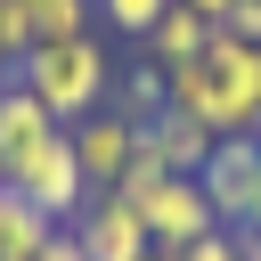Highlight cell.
I'll list each match as a JSON object with an SVG mask.
<instances>
[{
	"label": "cell",
	"mask_w": 261,
	"mask_h": 261,
	"mask_svg": "<svg viewBox=\"0 0 261 261\" xmlns=\"http://www.w3.org/2000/svg\"><path fill=\"white\" fill-rule=\"evenodd\" d=\"M212 33H228V41H253V49H261V0H228Z\"/></svg>",
	"instance_id": "obj_15"
},
{
	"label": "cell",
	"mask_w": 261,
	"mask_h": 261,
	"mask_svg": "<svg viewBox=\"0 0 261 261\" xmlns=\"http://www.w3.org/2000/svg\"><path fill=\"white\" fill-rule=\"evenodd\" d=\"M163 8H171V0H98V24H106V33H130V41H147Z\"/></svg>",
	"instance_id": "obj_14"
},
{
	"label": "cell",
	"mask_w": 261,
	"mask_h": 261,
	"mask_svg": "<svg viewBox=\"0 0 261 261\" xmlns=\"http://www.w3.org/2000/svg\"><path fill=\"white\" fill-rule=\"evenodd\" d=\"M171 106V82H163V65H130V73H114V114H130V122H155Z\"/></svg>",
	"instance_id": "obj_13"
},
{
	"label": "cell",
	"mask_w": 261,
	"mask_h": 261,
	"mask_svg": "<svg viewBox=\"0 0 261 261\" xmlns=\"http://www.w3.org/2000/svg\"><path fill=\"white\" fill-rule=\"evenodd\" d=\"M245 228H261V179H253V212H245Z\"/></svg>",
	"instance_id": "obj_20"
},
{
	"label": "cell",
	"mask_w": 261,
	"mask_h": 261,
	"mask_svg": "<svg viewBox=\"0 0 261 261\" xmlns=\"http://www.w3.org/2000/svg\"><path fill=\"white\" fill-rule=\"evenodd\" d=\"M212 49V16H196V8H163L155 16V33H147V65H163V73H179V65H196Z\"/></svg>",
	"instance_id": "obj_10"
},
{
	"label": "cell",
	"mask_w": 261,
	"mask_h": 261,
	"mask_svg": "<svg viewBox=\"0 0 261 261\" xmlns=\"http://www.w3.org/2000/svg\"><path fill=\"white\" fill-rule=\"evenodd\" d=\"M8 188H16L41 220H57V228H73V220H82V204H90V179H82V163H73V139H65V130H49V139L8 171Z\"/></svg>",
	"instance_id": "obj_3"
},
{
	"label": "cell",
	"mask_w": 261,
	"mask_h": 261,
	"mask_svg": "<svg viewBox=\"0 0 261 261\" xmlns=\"http://www.w3.org/2000/svg\"><path fill=\"white\" fill-rule=\"evenodd\" d=\"M237 237H245V261H261V228H237Z\"/></svg>",
	"instance_id": "obj_19"
},
{
	"label": "cell",
	"mask_w": 261,
	"mask_h": 261,
	"mask_svg": "<svg viewBox=\"0 0 261 261\" xmlns=\"http://www.w3.org/2000/svg\"><path fill=\"white\" fill-rule=\"evenodd\" d=\"M253 179H261V139H253V130H245V139H212L196 188H204V204H212L220 228H245V212H253Z\"/></svg>",
	"instance_id": "obj_5"
},
{
	"label": "cell",
	"mask_w": 261,
	"mask_h": 261,
	"mask_svg": "<svg viewBox=\"0 0 261 261\" xmlns=\"http://www.w3.org/2000/svg\"><path fill=\"white\" fill-rule=\"evenodd\" d=\"M139 261H171V253H139Z\"/></svg>",
	"instance_id": "obj_21"
},
{
	"label": "cell",
	"mask_w": 261,
	"mask_h": 261,
	"mask_svg": "<svg viewBox=\"0 0 261 261\" xmlns=\"http://www.w3.org/2000/svg\"><path fill=\"white\" fill-rule=\"evenodd\" d=\"M253 139H261V130H253Z\"/></svg>",
	"instance_id": "obj_22"
},
{
	"label": "cell",
	"mask_w": 261,
	"mask_h": 261,
	"mask_svg": "<svg viewBox=\"0 0 261 261\" xmlns=\"http://www.w3.org/2000/svg\"><path fill=\"white\" fill-rule=\"evenodd\" d=\"M163 82H171V106L196 114L212 139L261 130V49H253V41L212 33V49H204L196 65H179V73H163Z\"/></svg>",
	"instance_id": "obj_1"
},
{
	"label": "cell",
	"mask_w": 261,
	"mask_h": 261,
	"mask_svg": "<svg viewBox=\"0 0 261 261\" xmlns=\"http://www.w3.org/2000/svg\"><path fill=\"white\" fill-rule=\"evenodd\" d=\"M65 139H73V163H82L90 196H98V188H114V179L130 171V155H139V122H130V114H114V106H98L90 122H73Z\"/></svg>",
	"instance_id": "obj_6"
},
{
	"label": "cell",
	"mask_w": 261,
	"mask_h": 261,
	"mask_svg": "<svg viewBox=\"0 0 261 261\" xmlns=\"http://www.w3.org/2000/svg\"><path fill=\"white\" fill-rule=\"evenodd\" d=\"M33 261H90V253H82V237H73V228H49V245H41Z\"/></svg>",
	"instance_id": "obj_17"
},
{
	"label": "cell",
	"mask_w": 261,
	"mask_h": 261,
	"mask_svg": "<svg viewBox=\"0 0 261 261\" xmlns=\"http://www.w3.org/2000/svg\"><path fill=\"white\" fill-rule=\"evenodd\" d=\"M16 8H24V33H33V41L98 33V0H16Z\"/></svg>",
	"instance_id": "obj_12"
},
{
	"label": "cell",
	"mask_w": 261,
	"mask_h": 261,
	"mask_svg": "<svg viewBox=\"0 0 261 261\" xmlns=\"http://www.w3.org/2000/svg\"><path fill=\"white\" fill-rule=\"evenodd\" d=\"M139 139H147V155L163 163V171H204V155H212V130L196 122V114H179V106H163L155 122H139Z\"/></svg>",
	"instance_id": "obj_9"
},
{
	"label": "cell",
	"mask_w": 261,
	"mask_h": 261,
	"mask_svg": "<svg viewBox=\"0 0 261 261\" xmlns=\"http://www.w3.org/2000/svg\"><path fill=\"white\" fill-rule=\"evenodd\" d=\"M179 8H196V16H212V24H220V8H228V0H179Z\"/></svg>",
	"instance_id": "obj_18"
},
{
	"label": "cell",
	"mask_w": 261,
	"mask_h": 261,
	"mask_svg": "<svg viewBox=\"0 0 261 261\" xmlns=\"http://www.w3.org/2000/svg\"><path fill=\"white\" fill-rule=\"evenodd\" d=\"M49 228H57V220H41L16 188H0V261H33V253L49 245Z\"/></svg>",
	"instance_id": "obj_11"
},
{
	"label": "cell",
	"mask_w": 261,
	"mask_h": 261,
	"mask_svg": "<svg viewBox=\"0 0 261 261\" xmlns=\"http://www.w3.org/2000/svg\"><path fill=\"white\" fill-rule=\"evenodd\" d=\"M122 204H139V220H147V245L155 253H188L196 237H212L220 220H212V204H204V188L188 179V171H163L147 196H122Z\"/></svg>",
	"instance_id": "obj_4"
},
{
	"label": "cell",
	"mask_w": 261,
	"mask_h": 261,
	"mask_svg": "<svg viewBox=\"0 0 261 261\" xmlns=\"http://www.w3.org/2000/svg\"><path fill=\"white\" fill-rule=\"evenodd\" d=\"M171 261H245V237H237V228H212V237H196V245L171 253Z\"/></svg>",
	"instance_id": "obj_16"
},
{
	"label": "cell",
	"mask_w": 261,
	"mask_h": 261,
	"mask_svg": "<svg viewBox=\"0 0 261 261\" xmlns=\"http://www.w3.org/2000/svg\"><path fill=\"white\" fill-rule=\"evenodd\" d=\"M73 237H82V253H90V261H139V253H155V245H147V220H139V204H122L114 188H98V196L82 204Z\"/></svg>",
	"instance_id": "obj_7"
},
{
	"label": "cell",
	"mask_w": 261,
	"mask_h": 261,
	"mask_svg": "<svg viewBox=\"0 0 261 261\" xmlns=\"http://www.w3.org/2000/svg\"><path fill=\"white\" fill-rule=\"evenodd\" d=\"M49 130H57V122H49V106H41L24 82H0V188H8V171H16Z\"/></svg>",
	"instance_id": "obj_8"
},
{
	"label": "cell",
	"mask_w": 261,
	"mask_h": 261,
	"mask_svg": "<svg viewBox=\"0 0 261 261\" xmlns=\"http://www.w3.org/2000/svg\"><path fill=\"white\" fill-rule=\"evenodd\" d=\"M16 82L49 106V122H57V130H73V122H90V114L106 106V90H114V57H106V41H98V33L33 41V49H24V65H16Z\"/></svg>",
	"instance_id": "obj_2"
}]
</instances>
